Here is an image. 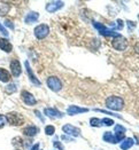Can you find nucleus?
<instances>
[{
	"label": "nucleus",
	"mask_w": 139,
	"mask_h": 150,
	"mask_svg": "<svg viewBox=\"0 0 139 150\" xmlns=\"http://www.w3.org/2000/svg\"><path fill=\"white\" fill-rule=\"evenodd\" d=\"M106 105L110 110L120 111V110H122L124 108V101L120 96H109L106 100Z\"/></svg>",
	"instance_id": "nucleus-1"
},
{
	"label": "nucleus",
	"mask_w": 139,
	"mask_h": 150,
	"mask_svg": "<svg viewBox=\"0 0 139 150\" xmlns=\"http://www.w3.org/2000/svg\"><path fill=\"white\" fill-rule=\"evenodd\" d=\"M6 122L13 126H20L24 123L23 117L17 112H8L6 115Z\"/></svg>",
	"instance_id": "nucleus-2"
},
{
	"label": "nucleus",
	"mask_w": 139,
	"mask_h": 150,
	"mask_svg": "<svg viewBox=\"0 0 139 150\" xmlns=\"http://www.w3.org/2000/svg\"><path fill=\"white\" fill-rule=\"evenodd\" d=\"M34 33L37 39H44L48 36L50 33V26L47 24H40L35 28L34 30Z\"/></svg>",
	"instance_id": "nucleus-3"
},
{
	"label": "nucleus",
	"mask_w": 139,
	"mask_h": 150,
	"mask_svg": "<svg viewBox=\"0 0 139 150\" xmlns=\"http://www.w3.org/2000/svg\"><path fill=\"white\" fill-rule=\"evenodd\" d=\"M46 84H47L48 88H50L51 91H53V92H59V91L62 88L61 80H60L58 77H54V76H52V77H48V78H47Z\"/></svg>",
	"instance_id": "nucleus-4"
},
{
	"label": "nucleus",
	"mask_w": 139,
	"mask_h": 150,
	"mask_svg": "<svg viewBox=\"0 0 139 150\" xmlns=\"http://www.w3.org/2000/svg\"><path fill=\"white\" fill-rule=\"evenodd\" d=\"M112 45H113V47L115 50H124L128 47V40H126L125 38L123 37V36H117V37H115L113 39V41H112Z\"/></svg>",
	"instance_id": "nucleus-5"
},
{
	"label": "nucleus",
	"mask_w": 139,
	"mask_h": 150,
	"mask_svg": "<svg viewBox=\"0 0 139 150\" xmlns=\"http://www.w3.org/2000/svg\"><path fill=\"white\" fill-rule=\"evenodd\" d=\"M11 71H12L13 77H20V75L22 74V67L19 60H12L11 62Z\"/></svg>",
	"instance_id": "nucleus-6"
},
{
	"label": "nucleus",
	"mask_w": 139,
	"mask_h": 150,
	"mask_svg": "<svg viewBox=\"0 0 139 150\" xmlns=\"http://www.w3.org/2000/svg\"><path fill=\"white\" fill-rule=\"evenodd\" d=\"M62 131L66 134L73 135V137H79V134H81V129L75 127V126H73L71 124H66V125H63Z\"/></svg>",
	"instance_id": "nucleus-7"
},
{
	"label": "nucleus",
	"mask_w": 139,
	"mask_h": 150,
	"mask_svg": "<svg viewBox=\"0 0 139 150\" xmlns=\"http://www.w3.org/2000/svg\"><path fill=\"white\" fill-rule=\"evenodd\" d=\"M63 7V1H50L46 4V11L48 13H55Z\"/></svg>",
	"instance_id": "nucleus-8"
},
{
	"label": "nucleus",
	"mask_w": 139,
	"mask_h": 150,
	"mask_svg": "<svg viewBox=\"0 0 139 150\" xmlns=\"http://www.w3.org/2000/svg\"><path fill=\"white\" fill-rule=\"evenodd\" d=\"M21 96H22V100L26 105H35L37 103V100L35 99V96L31 93L26 92V91H22Z\"/></svg>",
	"instance_id": "nucleus-9"
},
{
	"label": "nucleus",
	"mask_w": 139,
	"mask_h": 150,
	"mask_svg": "<svg viewBox=\"0 0 139 150\" xmlns=\"http://www.w3.org/2000/svg\"><path fill=\"white\" fill-rule=\"evenodd\" d=\"M24 65H25V70H26V74H28V76H29V79H30V81H31L32 84L37 85V86H40V85H41V83L38 80L37 77L35 76V74H34V71L31 70V68H30V64H29V62H28V61H25V62H24Z\"/></svg>",
	"instance_id": "nucleus-10"
},
{
	"label": "nucleus",
	"mask_w": 139,
	"mask_h": 150,
	"mask_svg": "<svg viewBox=\"0 0 139 150\" xmlns=\"http://www.w3.org/2000/svg\"><path fill=\"white\" fill-rule=\"evenodd\" d=\"M114 132H115V138L117 142H122L124 139V133L126 132L125 127H123L122 125H115L114 127Z\"/></svg>",
	"instance_id": "nucleus-11"
},
{
	"label": "nucleus",
	"mask_w": 139,
	"mask_h": 150,
	"mask_svg": "<svg viewBox=\"0 0 139 150\" xmlns=\"http://www.w3.org/2000/svg\"><path fill=\"white\" fill-rule=\"evenodd\" d=\"M88 108H81V107H77V105H70L68 109H67V113L69 116H74L77 113H84L88 112Z\"/></svg>",
	"instance_id": "nucleus-12"
},
{
	"label": "nucleus",
	"mask_w": 139,
	"mask_h": 150,
	"mask_svg": "<svg viewBox=\"0 0 139 150\" xmlns=\"http://www.w3.org/2000/svg\"><path fill=\"white\" fill-rule=\"evenodd\" d=\"M44 113L47 116V117H51V118H61L63 117L62 112H60L58 109L55 108H46L44 110Z\"/></svg>",
	"instance_id": "nucleus-13"
},
{
	"label": "nucleus",
	"mask_w": 139,
	"mask_h": 150,
	"mask_svg": "<svg viewBox=\"0 0 139 150\" xmlns=\"http://www.w3.org/2000/svg\"><path fill=\"white\" fill-rule=\"evenodd\" d=\"M0 50H2L6 53H11L13 50L12 42H9V40H7L5 38H0Z\"/></svg>",
	"instance_id": "nucleus-14"
},
{
	"label": "nucleus",
	"mask_w": 139,
	"mask_h": 150,
	"mask_svg": "<svg viewBox=\"0 0 139 150\" xmlns=\"http://www.w3.org/2000/svg\"><path fill=\"white\" fill-rule=\"evenodd\" d=\"M38 18H39V14L37 12H30L28 13V15L25 16L24 22L25 24H32V23L37 22Z\"/></svg>",
	"instance_id": "nucleus-15"
},
{
	"label": "nucleus",
	"mask_w": 139,
	"mask_h": 150,
	"mask_svg": "<svg viewBox=\"0 0 139 150\" xmlns=\"http://www.w3.org/2000/svg\"><path fill=\"white\" fill-rule=\"evenodd\" d=\"M38 132H39V128L36 127V126L34 125H30V126H26L23 128V134L26 135V137H35L36 134H37Z\"/></svg>",
	"instance_id": "nucleus-16"
},
{
	"label": "nucleus",
	"mask_w": 139,
	"mask_h": 150,
	"mask_svg": "<svg viewBox=\"0 0 139 150\" xmlns=\"http://www.w3.org/2000/svg\"><path fill=\"white\" fill-rule=\"evenodd\" d=\"M11 11V5L8 2H5V1H0V16L4 17L6 16Z\"/></svg>",
	"instance_id": "nucleus-17"
},
{
	"label": "nucleus",
	"mask_w": 139,
	"mask_h": 150,
	"mask_svg": "<svg viewBox=\"0 0 139 150\" xmlns=\"http://www.w3.org/2000/svg\"><path fill=\"white\" fill-rule=\"evenodd\" d=\"M133 143H135V141H133V139L132 138H126L124 139L123 141H122V143H121V149L122 150H128L130 149L132 146H133Z\"/></svg>",
	"instance_id": "nucleus-18"
},
{
	"label": "nucleus",
	"mask_w": 139,
	"mask_h": 150,
	"mask_svg": "<svg viewBox=\"0 0 139 150\" xmlns=\"http://www.w3.org/2000/svg\"><path fill=\"white\" fill-rule=\"evenodd\" d=\"M102 140L106 141V142H108V143H114V144L117 143L115 135H114L113 133H110V132H105L103 135H102Z\"/></svg>",
	"instance_id": "nucleus-19"
},
{
	"label": "nucleus",
	"mask_w": 139,
	"mask_h": 150,
	"mask_svg": "<svg viewBox=\"0 0 139 150\" xmlns=\"http://www.w3.org/2000/svg\"><path fill=\"white\" fill-rule=\"evenodd\" d=\"M9 80H11V74H9L7 70L0 68V81L7 83V81H9Z\"/></svg>",
	"instance_id": "nucleus-20"
},
{
	"label": "nucleus",
	"mask_w": 139,
	"mask_h": 150,
	"mask_svg": "<svg viewBox=\"0 0 139 150\" xmlns=\"http://www.w3.org/2000/svg\"><path fill=\"white\" fill-rule=\"evenodd\" d=\"M101 36H106V37H117V36H120V33L118 32H116V31H114V30H109V29H107V28H105L103 30H101L100 32Z\"/></svg>",
	"instance_id": "nucleus-21"
},
{
	"label": "nucleus",
	"mask_w": 139,
	"mask_h": 150,
	"mask_svg": "<svg viewBox=\"0 0 139 150\" xmlns=\"http://www.w3.org/2000/svg\"><path fill=\"white\" fill-rule=\"evenodd\" d=\"M90 124H91V126H93V127H100V126H102V124H101V119H99V118H91L90 119Z\"/></svg>",
	"instance_id": "nucleus-22"
},
{
	"label": "nucleus",
	"mask_w": 139,
	"mask_h": 150,
	"mask_svg": "<svg viewBox=\"0 0 139 150\" xmlns=\"http://www.w3.org/2000/svg\"><path fill=\"white\" fill-rule=\"evenodd\" d=\"M5 92H6L7 94H13V93H15V92H16V85H15V84H9L7 87L5 88Z\"/></svg>",
	"instance_id": "nucleus-23"
},
{
	"label": "nucleus",
	"mask_w": 139,
	"mask_h": 150,
	"mask_svg": "<svg viewBox=\"0 0 139 150\" xmlns=\"http://www.w3.org/2000/svg\"><path fill=\"white\" fill-rule=\"evenodd\" d=\"M54 132H55L54 126L47 125L46 127H45V134H46V135H53V134H54Z\"/></svg>",
	"instance_id": "nucleus-24"
},
{
	"label": "nucleus",
	"mask_w": 139,
	"mask_h": 150,
	"mask_svg": "<svg viewBox=\"0 0 139 150\" xmlns=\"http://www.w3.org/2000/svg\"><path fill=\"white\" fill-rule=\"evenodd\" d=\"M101 124L102 126H112V125H115L114 124V120L113 119H110V118H103V119H101Z\"/></svg>",
	"instance_id": "nucleus-25"
},
{
	"label": "nucleus",
	"mask_w": 139,
	"mask_h": 150,
	"mask_svg": "<svg viewBox=\"0 0 139 150\" xmlns=\"http://www.w3.org/2000/svg\"><path fill=\"white\" fill-rule=\"evenodd\" d=\"M0 33H2L5 37H7V36L9 35V33H8V31L6 30V28H5L4 25L1 24V23H0Z\"/></svg>",
	"instance_id": "nucleus-26"
},
{
	"label": "nucleus",
	"mask_w": 139,
	"mask_h": 150,
	"mask_svg": "<svg viewBox=\"0 0 139 150\" xmlns=\"http://www.w3.org/2000/svg\"><path fill=\"white\" fill-rule=\"evenodd\" d=\"M126 23L129 25V32H131L135 28H136V22H132V21H126Z\"/></svg>",
	"instance_id": "nucleus-27"
},
{
	"label": "nucleus",
	"mask_w": 139,
	"mask_h": 150,
	"mask_svg": "<svg viewBox=\"0 0 139 150\" xmlns=\"http://www.w3.org/2000/svg\"><path fill=\"white\" fill-rule=\"evenodd\" d=\"M4 24L6 25L7 28H9V29H12V30H14V24H13V22H11L9 20H6V21L4 22Z\"/></svg>",
	"instance_id": "nucleus-28"
},
{
	"label": "nucleus",
	"mask_w": 139,
	"mask_h": 150,
	"mask_svg": "<svg viewBox=\"0 0 139 150\" xmlns=\"http://www.w3.org/2000/svg\"><path fill=\"white\" fill-rule=\"evenodd\" d=\"M5 124H6V117L2 116V115H0V127L5 126Z\"/></svg>",
	"instance_id": "nucleus-29"
},
{
	"label": "nucleus",
	"mask_w": 139,
	"mask_h": 150,
	"mask_svg": "<svg viewBox=\"0 0 139 150\" xmlns=\"http://www.w3.org/2000/svg\"><path fill=\"white\" fill-rule=\"evenodd\" d=\"M53 143H54V147H55V148H58V149H60V150H64V149H63V147H62V144H61L60 142H58V141H54Z\"/></svg>",
	"instance_id": "nucleus-30"
},
{
	"label": "nucleus",
	"mask_w": 139,
	"mask_h": 150,
	"mask_svg": "<svg viewBox=\"0 0 139 150\" xmlns=\"http://www.w3.org/2000/svg\"><path fill=\"white\" fill-rule=\"evenodd\" d=\"M35 113H36V115H37V116H38V118H40V120H41V122H43V123H44V122H45V119H44V117H43V116H41V113L39 112V111H38V110H36V111H35Z\"/></svg>",
	"instance_id": "nucleus-31"
},
{
	"label": "nucleus",
	"mask_w": 139,
	"mask_h": 150,
	"mask_svg": "<svg viewBox=\"0 0 139 150\" xmlns=\"http://www.w3.org/2000/svg\"><path fill=\"white\" fill-rule=\"evenodd\" d=\"M30 150H39V143H36V144H34V146L30 148Z\"/></svg>",
	"instance_id": "nucleus-32"
},
{
	"label": "nucleus",
	"mask_w": 139,
	"mask_h": 150,
	"mask_svg": "<svg viewBox=\"0 0 139 150\" xmlns=\"http://www.w3.org/2000/svg\"><path fill=\"white\" fill-rule=\"evenodd\" d=\"M135 50L139 54V42H137V44L135 45Z\"/></svg>",
	"instance_id": "nucleus-33"
},
{
	"label": "nucleus",
	"mask_w": 139,
	"mask_h": 150,
	"mask_svg": "<svg viewBox=\"0 0 139 150\" xmlns=\"http://www.w3.org/2000/svg\"><path fill=\"white\" fill-rule=\"evenodd\" d=\"M138 20H139V14H138Z\"/></svg>",
	"instance_id": "nucleus-34"
},
{
	"label": "nucleus",
	"mask_w": 139,
	"mask_h": 150,
	"mask_svg": "<svg viewBox=\"0 0 139 150\" xmlns=\"http://www.w3.org/2000/svg\"><path fill=\"white\" fill-rule=\"evenodd\" d=\"M16 150H20V149H16Z\"/></svg>",
	"instance_id": "nucleus-35"
}]
</instances>
